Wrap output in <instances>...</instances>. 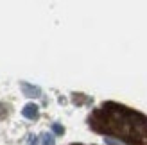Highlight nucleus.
I'll use <instances>...</instances> for the list:
<instances>
[{
	"mask_svg": "<svg viewBox=\"0 0 147 145\" xmlns=\"http://www.w3.org/2000/svg\"><path fill=\"white\" fill-rule=\"evenodd\" d=\"M88 127L126 145H147V115L119 102L108 100L95 107L88 115Z\"/></svg>",
	"mask_w": 147,
	"mask_h": 145,
	"instance_id": "f257e3e1",
	"label": "nucleus"
},
{
	"mask_svg": "<svg viewBox=\"0 0 147 145\" xmlns=\"http://www.w3.org/2000/svg\"><path fill=\"white\" fill-rule=\"evenodd\" d=\"M20 88L24 90V93L27 97H40V93H41V90L38 88V86H32L29 83H20Z\"/></svg>",
	"mask_w": 147,
	"mask_h": 145,
	"instance_id": "f03ea898",
	"label": "nucleus"
},
{
	"mask_svg": "<svg viewBox=\"0 0 147 145\" xmlns=\"http://www.w3.org/2000/svg\"><path fill=\"white\" fill-rule=\"evenodd\" d=\"M22 115H24L25 118H29V120H36L38 118V106L36 104H27L24 109H22Z\"/></svg>",
	"mask_w": 147,
	"mask_h": 145,
	"instance_id": "7ed1b4c3",
	"label": "nucleus"
},
{
	"mask_svg": "<svg viewBox=\"0 0 147 145\" xmlns=\"http://www.w3.org/2000/svg\"><path fill=\"white\" fill-rule=\"evenodd\" d=\"M41 138H43V145H54V136H52V134L45 133Z\"/></svg>",
	"mask_w": 147,
	"mask_h": 145,
	"instance_id": "20e7f679",
	"label": "nucleus"
},
{
	"mask_svg": "<svg viewBox=\"0 0 147 145\" xmlns=\"http://www.w3.org/2000/svg\"><path fill=\"white\" fill-rule=\"evenodd\" d=\"M52 129H54V133H56V134H63V127H61V126L54 124V126H52Z\"/></svg>",
	"mask_w": 147,
	"mask_h": 145,
	"instance_id": "39448f33",
	"label": "nucleus"
},
{
	"mask_svg": "<svg viewBox=\"0 0 147 145\" xmlns=\"http://www.w3.org/2000/svg\"><path fill=\"white\" fill-rule=\"evenodd\" d=\"M29 145H38V138L32 134V136H29Z\"/></svg>",
	"mask_w": 147,
	"mask_h": 145,
	"instance_id": "423d86ee",
	"label": "nucleus"
},
{
	"mask_svg": "<svg viewBox=\"0 0 147 145\" xmlns=\"http://www.w3.org/2000/svg\"><path fill=\"white\" fill-rule=\"evenodd\" d=\"M70 145H84V143H70Z\"/></svg>",
	"mask_w": 147,
	"mask_h": 145,
	"instance_id": "0eeeda50",
	"label": "nucleus"
}]
</instances>
